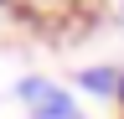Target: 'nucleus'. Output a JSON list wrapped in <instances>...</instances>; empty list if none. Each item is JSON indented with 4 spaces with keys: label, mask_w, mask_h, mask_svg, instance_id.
Returning a JSON list of instances; mask_svg holds the SVG:
<instances>
[{
    "label": "nucleus",
    "mask_w": 124,
    "mask_h": 119,
    "mask_svg": "<svg viewBox=\"0 0 124 119\" xmlns=\"http://www.w3.org/2000/svg\"><path fill=\"white\" fill-rule=\"evenodd\" d=\"M78 88H83V93H93V98H114V93H119V67H114V62L83 67V72H78Z\"/></svg>",
    "instance_id": "nucleus-2"
},
{
    "label": "nucleus",
    "mask_w": 124,
    "mask_h": 119,
    "mask_svg": "<svg viewBox=\"0 0 124 119\" xmlns=\"http://www.w3.org/2000/svg\"><path fill=\"white\" fill-rule=\"evenodd\" d=\"M0 5H16V0H0Z\"/></svg>",
    "instance_id": "nucleus-4"
},
{
    "label": "nucleus",
    "mask_w": 124,
    "mask_h": 119,
    "mask_svg": "<svg viewBox=\"0 0 124 119\" xmlns=\"http://www.w3.org/2000/svg\"><path fill=\"white\" fill-rule=\"evenodd\" d=\"M16 93H21V103H26L36 119H83V109L72 103V93H67V88L46 83V78H36V72L16 83Z\"/></svg>",
    "instance_id": "nucleus-1"
},
{
    "label": "nucleus",
    "mask_w": 124,
    "mask_h": 119,
    "mask_svg": "<svg viewBox=\"0 0 124 119\" xmlns=\"http://www.w3.org/2000/svg\"><path fill=\"white\" fill-rule=\"evenodd\" d=\"M114 98H119V109H124V67H119V93H114Z\"/></svg>",
    "instance_id": "nucleus-3"
},
{
    "label": "nucleus",
    "mask_w": 124,
    "mask_h": 119,
    "mask_svg": "<svg viewBox=\"0 0 124 119\" xmlns=\"http://www.w3.org/2000/svg\"><path fill=\"white\" fill-rule=\"evenodd\" d=\"M119 21H124V5H119Z\"/></svg>",
    "instance_id": "nucleus-5"
}]
</instances>
